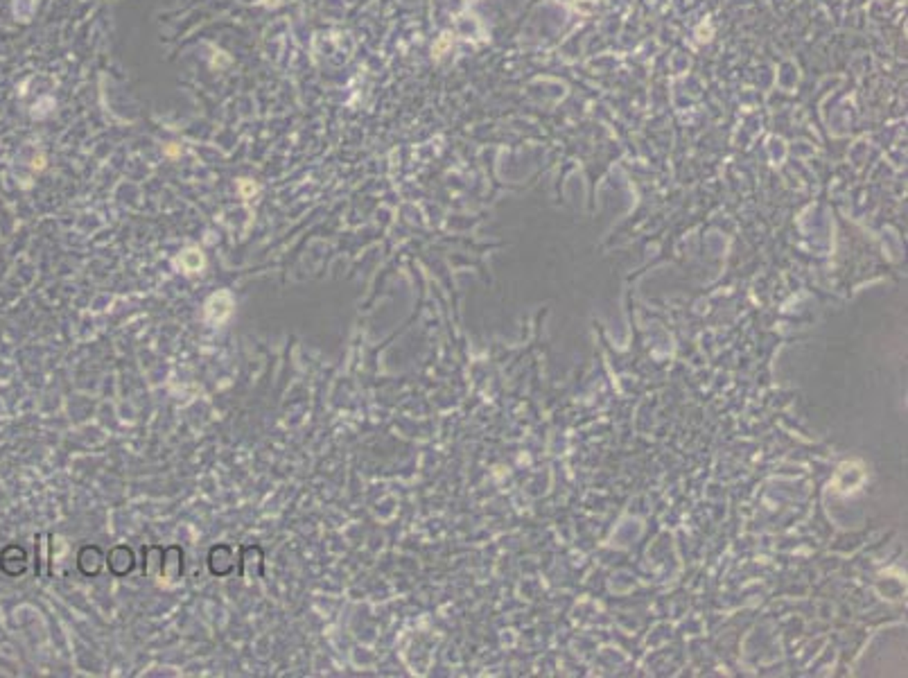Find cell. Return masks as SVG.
<instances>
[{"label": "cell", "mask_w": 908, "mask_h": 678, "mask_svg": "<svg viewBox=\"0 0 908 678\" xmlns=\"http://www.w3.org/2000/svg\"><path fill=\"white\" fill-rule=\"evenodd\" d=\"M265 572V552L258 545H247L240 552V577L260 579Z\"/></svg>", "instance_id": "cell-1"}, {"label": "cell", "mask_w": 908, "mask_h": 678, "mask_svg": "<svg viewBox=\"0 0 908 678\" xmlns=\"http://www.w3.org/2000/svg\"><path fill=\"white\" fill-rule=\"evenodd\" d=\"M208 570L212 577H228L235 570V554L231 545H212L208 552Z\"/></svg>", "instance_id": "cell-2"}, {"label": "cell", "mask_w": 908, "mask_h": 678, "mask_svg": "<svg viewBox=\"0 0 908 678\" xmlns=\"http://www.w3.org/2000/svg\"><path fill=\"white\" fill-rule=\"evenodd\" d=\"M106 566H109L111 574H116V577L132 574L134 568H136L134 550H132V547H127V545H116L109 554H106Z\"/></svg>", "instance_id": "cell-3"}, {"label": "cell", "mask_w": 908, "mask_h": 678, "mask_svg": "<svg viewBox=\"0 0 908 678\" xmlns=\"http://www.w3.org/2000/svg\"><path fill=\"white\" fill-rule=\"evenodd\" d=\"M106 556L97 545H84L77 552V568L84 577H97L102 572Z\"/></svg>", "instance_id": "cell-4"}, {"label": "cell", "mask_w": 908, "mask_h": 678, "mask_svg": "<svg viewBox=\"0 0 908 678\" xmlns=\"http://www.w3.org/2000/svg\"><path fill=\"white\" fill-rule=\"evenodd\" d=\"M161 577L170 583L179 581V579L183 577V550L179 545H170L163 550Z\"/></svg>", "instance_id": "cell-5"}, {"label": "cell", "mask_w": 908, "mask_h": 678, "mask_svg": "<svg viewBox=\"0 0 908 678\" xmlns=\"http://www.w3.org/2000/svg\"><path fill=\"white\" fill-rule=\"evenodd\" d=\"M0 566H3V570L10 577L23 574V572H25V568H27V554H25V550L19 547V545L7 547V550L3 552V556H0Z\"/></svg>", "instance_id": "cell-6"}, {"label": "cell", "mask_w": 908, "mask_h": 678, "mask_svg": "<svg viewBox=\"0 0 908 678\" xmlns=\"http://www.w3.org/2000/svg\"><path fill=\"white\" fill-rule=\"evenodd\" d=\"M143 556H145V566H143L145 574H147V577H161L163 547L151 545V547H147V550H143Z\"/></svg>", "instance_id": "cell-7"}, {"label": "cell", "mask_w": 908, "mask_h": 678, "mask_svg": "<svg viewBox=\"0 0 908 678\" xmlns=\"http://www.w3.org/2000/svg\"><path fill=\"white\" fill-rule=\"evenodd\" d=\"M181 267L186 269L188 274L199 271V269L204 267V256H201V251H199V249H188V251H183V254H181Z\"/></svg>", "instance_id": "cell-8"}, {"label": "cell", "mask_w": 908, "mask_h": 678, "mask_svg": "<svg viewBox=\"0 0 908 678\" xmlns=\"http://www.w3.org/2000/svg\"><path fill=\"white\" fill-rule=\"evenodd\" d=\"M238 190H240V195L244 197V199H251V197L258 193V186L254 184V181H249V179H240Z\"/></svg>", "instance_id": "cell-9"}, {"label": "cell", "mask_w": 908, "mask_h": 678, "mask_svg": "<svg viewBox=\"0 0 908 678\" xmlns=\"http://www.w3.org/2000/svg\"><path fill=\"white\" fill-rule=\"evenodd\" d=\"M179 152H181V149H179V147H172V145H170V147H167V149H165V154H167V156H177V154H179Z\"/></svg>", "instance_id": "cell-10"}]
</instances>
